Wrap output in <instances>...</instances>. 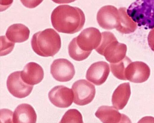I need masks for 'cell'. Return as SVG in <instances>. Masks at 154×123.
<instances>
[{"label": "cell", "instance_id": "30bf717a", "mask_svg": "<svg viewBox=\"0 0 154 123\" xmlns=\"http://www.w3.org/2000/svg\"><path fill=\"white\" fill-rule=\"evenodd\" d=\"M149 67L142 61L131 62L127 66L125 73L126 80L135 83H141L147 80L150 75Z\"/></svg>", "mask_w": 154, "mask_h": 123}, {"label": "cell", "instance_id": "7c38bea8", "mask_svg": "<svg viewBox=\"0 0 154 123\" xmlns=\"http://www.w3.org/2000/svg\"><path fill=\"white\" fill-rule=\"evenodd\" d=\"M109 72V66L107 63L98 61L91 65L87 71L86 77L95 85H100L106 81Z\"/></svg>", "mask_w": 154, "mask_h": 123}, {"label": "cell", "instance_id": "9c48e42d", "mask_svg": "<svg viewBox=\"0 0 154 123\" xmlns=\"http://www.w3.org/2000/svg\"><path fill=\"white\" fill-rule=\"evenodd\" d=\"M119 10L111 5L101 7L97 16V21L99 26L107 30L116 29L119 24Z\"/></svg>", "mask_w": 154, "mask_h": 123}, {"label": "cell", "instance_id": "d4e9b609", "mask_svg": "<svg viewBox=\"0 0 154 123\" xmlns=\"http://www.w3.org/2000/svg\"><path fill=\"white\" fill-rule=\"evenodd\" d=\"M54 2L58 4H67L74 2L76 0H52Z\"/></svg>", "mask_w": 154, "mask_h": 123}, {"label": "cell", "instance_id": "8992f818", "mask_svg": "<svg viewBox=\"0 0 154 123\" xmlns=\"http://www.w3.org/2000/svg\"><path fill=\"white\" fill-rule=\"evenodd\" d=\"M72 88L74 94V102L77 105L84 106L88 104L95 97L96 90L94 86L86 80L76 81Z\"/></svg>", "mask_w": 154, "mask_h": 123}, {"label": "cell", "instance_id": "2e32d148", "mask_svg": "<svg viewBox=\"0 0 154 123\" xmlns=\"http://www.w3.org/2000/svg\"><path fill=\"white\" fill-rule=\"evenodd\" d=\"M131 94L129 83H122L114 91L112 98L113 106L117 109H122L127 104Z\"/></svg>", "mask_w": 154, "mask_h": 123}, {"label": "cell", "instance_id": "6da1fadb", "mask_svg": "<svg viewBox=\"0 0 154 123\" xmlns=\"http://www.w3.org/2000/svg\"><path fill=\"white\" fill-rule=\"evenodd\" d=\"M51 20L53 27L58 32L72 34L82 28L85 17L83 11L79 8L62 5L53 10Z\"/></svg>", "mask_w": 154, "mask_h": 123}, {"label": "cell", "instance_id": "5bb4252c", "mask_svg": "<svg viewBox=\"0 0 154 123\" xmlns=\"http://www.w3.org/2000/svg\"><path fill=\"white\" fill-rule=\"evenodd\" d=\"M21 76L25 83L33 86L42 81L44 78V72L40 65L31 62L27 64L21 71Z\"/></svg>", "mask_w": 154, "mask_h": 123}, {"label": "cell", "instance_id": "7402d4cb", "mask_svg": "<svg viewBox=\"0 0 154 123\" xmlns=\"http://www.w3.org/2000/svg\"><path fill=\"white\" fill-rule=\"evenodd\" d=\"M43 0H20L23 5L25 7L32 8H35L40 4Z\"/></svg>", "mask_w": 154, "mask_h": 123}, {"label": "cell", "instance_id": "277c9868", "mask_svg": "<svg viewBox=\"0 0 154 123\" xmlns=\"http://www.w3.org/2000/svg\"><path fill=\"white\" fill-rule=\"evenodd\" d=\"M100 43L95 49L99 54L103 56L110 63H118L126 56L127 46L119 42L114 34L110 32L101 33Z\"/></svg>", "mask_w": 154, "mask_h": 123}, {"label": "cell", "instance_id": "9a60e30c", "mask_svg": "<svg viewBox=\"0 0 154 123\" xmlns=\"http://www.w3.org/2000/svg\"><path fill=\"white\" fill-rule=\"evenodd\" d=\"M37 115L33 108L30 105L23 103L15 109L13 116L14 123H35Z\"/></svg>", "mask_w": 154, "mask_h": 123}, {"label": "cell", "instance_id": "cb8c5ba5", "mask_svg": "<svg viewBox=\"0 0 154 123\" xmlns=\"http://www.w3.org/2000/svg\"><path fill=\"white\" fill-rule=\"evenodd\" d=\"M13 0H0L1 11H3L12 5Z\"/></svg>", "mask_w": 154, "mask_h": 123}, {"label": "cell", "instance_id": "5b68a950", "mask_svg": "<svg viewBox=\"0 0 154 123\" xmlns=\"http://www.w3.org/2000/svg\"><path fill=\"white\" fill-rule=\"evenodd\" d=\"M127 13L139 26L154 28V0H136L128 7Z\"/></svg>", "mask_w": 154, "mask_h": 123}, {"label": "cell", "instance_id": "d6986e66", "mask_svg": "<svg viewBox=\"0 0 154 123\" xmlns=\"http://www.w3.org/2000/svg\"><path fill=\"white\" fill-rule=\"evenodd\" d=\"M131 62L127 56L122 60L116 63H110L111 71L113 75L117 78L126 80L125 73L128 65Z\"/></svg>", "mask_w": 154, "mask_h": 123}, {"label": "cell", "instance_id": "ac0fdd59", "mask_svg": "<svg viewBox=\"0 0 154 123\" xmlns=\"http://www.w3.org/2000/svg\"><path fill=\"white\" fill-rule=\"evenodd\" d=\"M119 23L116 29L122 34H129L134 32L137 28V24L128 15L125 7L119 9Z\"/></svg>", "mask_w": 154, "mask_h": 123}, {"label": "cell", "instance_id": "ba28073f", "mask_svg": "<svg viewBox=\"0 0 154 123\" xmlns=\"http://www.w3.org/2000/svg\"><path fill=\"white\" fill-rule=\"evenodd\" d=\"M50 71L53 77L60 82L69 81L75 73L73 64L68 60L63 58L54 60L51 65Z\"/></svg>", "mask_w": 154, "mask_h": 123}, {"label": "cell", "instance_id": "ffe728a7", "mask_svg": "<svg viewBox=\"0 0 154 123\" xmlns=\"http://www.w3.org/2000/svg\"><path fill=\"white\" fill-rule=\"evenodd\" d=\"M83 123L81 113L75 109H69L65 113L60 123Z\"/></svg>", "mask_w": 154, "mask_h": 123}, {"label": "cell", "instance_id": "603a6c76", "mask_svg": "<svg viewBox=\"0 0 154 123\" xmlns=\"http://www.w3.org/2000/svg\"><path fill=\"white\" fill-rule=\"evenodd\" d=\"M148 41L149 47L154 51V28L152 29L149 33Z\"/></svg>", "mask_w": 154, "mask_h": 123}, {"label": "cell", "instance_id": "52a82bcc", "mask_svg": "<svg viewBox=\"0 0 154 123\" xmlns=\"http://www.w3.org/2000/svg\"><path fill=\"white\" fill-rule=\"evenodd\" d=\"M21 71L11 73L8 76L6 82L7 88L9 92L18 98H24L32 92L33 86L25 83L21 76Z\"/></svg>", "mask_w": 154, "mask_h": 123}, {"label": "cell", "instance_id": "4fadbf2b", "mask_svg": "<svg viewBox=\"0 0 154 123\" xmlns=\"http://www.w3.org/2000/svg\"><path fill=\"white\" fill-rule=\"evenodd\" d=\"M95 115L103 123L131 122L127 116L120 113L112 106H102L99 107Z\"/></svg>", "mask_w": 154, "mask_h": 123}, {"label": "cell", "instance_id": "3957f363", "mask_svg": "<svg viewBox=\"0 0 154 123\" xmlns=\"http://www.w3.org/2000/svg\"><path fill=\"white\" fill-rule=\"evenodd\" d=\"M31 43L35 52L43 57H53L61 47L60 36L52 28L47 29L34 34Z\"/></svg>", "mask_w": 154, "mask_h": 123}, {"label": "cell", "instance_id": "8fae6325", "mask_svg": "<svg viewBox=\"0 0 154 123\" xmlns=\"http://www.w3.org/2000/svg\"><path fill=\"white\" fill-rule=\"evenodd\" d=\"M72 89L63 85H58L52 88L48 93L49 100L55 106L61 108L69 107L73 100Z\"/></svg>", "mask_w": 154, "mask_h": 123}, {"label": "cell", "instance_id": "7a4b0ae2", "mask_svg": "<svg viewBox=\"0 0 154 123\" xmlns=\"http://www.w3.org/2000/svg\"><path fill=\"white\" fill-rule=\"evenodd\" d=\"M101 38V34L98 29L91 27L84 29L70 42L68 46L70 57L76 61L85 59L92 51L99 46Z\"/></svg>", "mask_w": 154, "mask_h": 123}, {"label": "cell", "instance_id": "e0dca14e", "mask_svg": "<svg viewBox=\"0 0 154 123\" xmlns=\"http://www.w3.org/2000/svg\"><path fill=\"white\" fill-rule=\"evenodd\" d=\"M30 30L25 25L16 23L11 25L7 29L6 36L10 41L14 43H21L29 38Z\"/></svg>", "mask_w": 154, "mask_h": 123}, {"label": "cell", "instance_id": "44dd1931", "mask_svg": "<svg viewBox=\"0 0 154 123\" xmlns=\"http://www.w3.org/2000/svg\"><path fill=\"white\" fill-rule=\"evenodd\" d=\"M1 38V56L6 55L13 50L15 43L8 40L5 36H2Z\"/></svg>", "mask_w": 154, "mask_h": 123}]
</instances>
